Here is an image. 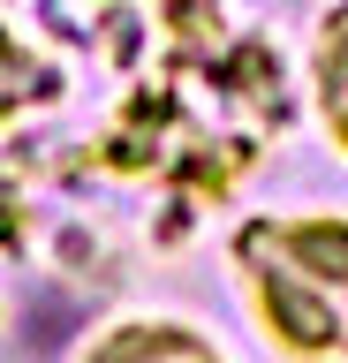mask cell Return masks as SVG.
Returning a JSON list of instances; mask_svg holds the SVG:
<instances>
[{
	"mask_svg": "<svg viewBox=\"0 0 348 363\" xmlns=\"http://www.w3.org/2000/svg\"><path fill=\"white\" fill-rule=\"evenodd\" d=\"M235 280L257 333L288 363H348V220L341 212H257L235 227Z\"/></svg>",
	"mask_w": 348,
	"mask_h": 363,
	"instance_id": "6da1fadb",
	"label": "cell"
},
{
	"mask_svg": "<svg viewBox=\"0 0 348 363\" xmlns=\"http://www.w3.org/2000/svg\"><path fill=\"white\" fill-rule=\"evenodd\" d=\"M84 363H228V356L174 318H121L84 348Z\"/></svg>",
	"mask_w": 348,
	"mask_h": 363,
	"instance_id": "7a4b0ae2",
	"label": "cell"
},
{
	"mask_svg": "<svg viewBox=\"0 0 348 363\" xmlns=\"http://www.w3.org/2000/svg\"><path fill=\"white\" fill-rule=\"evenodd\" d=\"M310 99H318L325 136L348 159V0H333L318 16V38H310Z\"/></svg>",
	"mask_w": 348,
	"mask_h": 363,
	"instance_id": "3957f363",
	"label": "cell"
}]
</instances>
